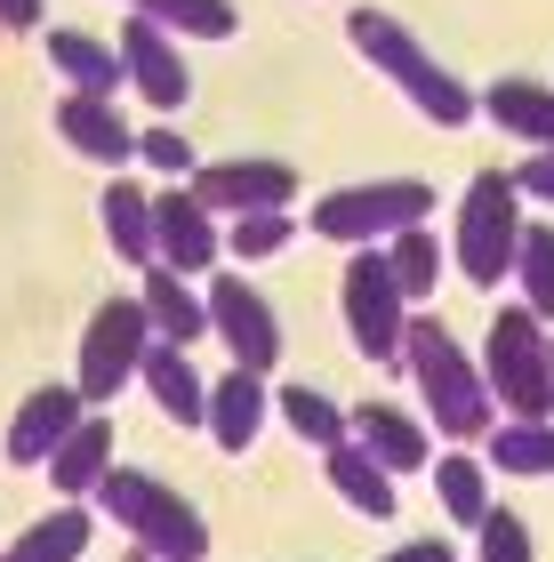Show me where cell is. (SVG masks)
I'll return each instance as SVG.
<instances>
[{"mask_svg":"<svg viewBox=\"0 0 554 562\" xmlns=\"http://www.w3.org/2000/svg\"><path fill=\"white\" fill-rule=\"evenodd\" d=\"M346 41H354L362 57L386 72V81L410 97L426 121H434V130H466V121H474V89H466L450 65H434V48H418V33H410L402 16H386V9H354V16H346Z\"/></svg>","mask_w":554,"mask_h":562,"instance_id":"1","label":"cell"},{"mask_svg":"<svg viewBox=\"0 0 554 562\" xmlns=\"http://www.w3.org/2000/svg\"><path fill=\"white\" fill-rule=\"evenodd\" d=\"M402 370L418 378L434 434H450V442H483V434H490V386H483V370L459 353V338H450L434 314H410V329H402Z\"/></svg>","mask_w":554,"mask_h":562,"instance_id":"2","label":"cell"},{"mask_svg":"<svg viewBox=\"0 0 554 562\" xmlns=\"http://www.w3.org/2000/svg\"><path fill=\"white\" fill-rule=\"evenodd\" d=\"M97 506H105V515L129 530L154 562H210V522H201V506L178 498L161 474H145V467H105Z\"/></svg>","mask_w":554,"mask_h":562,"instance_id":"3","label":"cell"},{"mask_svg":"<svg viewBox=\"0 0 554 562\" xmlns=\"http://www.w3.org/2000/svg\"><path fill=\"white\" fill-rule=\"evenodd\" d=\"M426 217H434V186H426V177H370V186H338V193L314 201V234H330L346 249L394 241Z\"/></svg>","mask_w":554,"mask_h":562,"instance_id":"4","label":"cell"},{"mask_svg":"<svg viewBox=\"0 0 554 562\" xmlns=\"http://www.w3.org/2000/svg\"><path fill=\"white\" fill-rule=\"evenodd\" d=\"M483 386H490V411H515V418H554V362H546V322L531 314V305H507V314L490 322Z\"/></svg>","mask_w":554,"mask_h":562,"instance_id":"5","label":"cell"},{"mask_svg":"<svg viewBox=\"0 0 554 562\" xmlns=\"http://www.w3.org/2000/svg\"><path fill=\"white\" fill-rule=\"evenodd\" d=\"M515 241H522V210H515V177L483 169L459 201V273L474 290H498L515 273Z\"/></svg>","mask_w":554,"mask_h":562,"instance_id":"6","label":"cell"},{"mask_svg":"<svg viewBox=\"0 0 554 562\" xmlns=\"http://www.w3.org/2000/svg\"><path fill=\"white\" fill-rule=\"evenodd\" d=\"M346 329H354V346L370 362L402 370V329H410V297L394 290V266L377 258V249H354L346 258Z\"/></svg>","mask_w":554,"mask_h":562,"instance_id":"7","label":"cell"},{"mask_svg":"<svg viewBox=\"0 0 554 562\" xmlns=\"http://www.w3.org/2000/svg\"><path fill=\"white\" fill-rule=\"evenodd\" d=\"M145 346H154V322H145L137 297L97 305V322H89V338H81V378H72V386H81V402H113V394L137 378Z\"/></svg>","mask_w":554,"mask_h":562,"instance_id":"8","label":"cell"},{"mask_svg":"<svg viewBox=\"0 0 554 562\" xmlns=\"http://www.w3.org/2000/svg\"><path fill=\"white\" fill-rule=\"evenodd\" d=\"M210 329L225 338V353H234V370H273L282 362V322H273L265 290H249L241 273H217L210 281Z\"/></svg>","mask_w":554,"mask_h":562,"instance_id":"9","label":"cell"},{"mask_svg":"<svg viewBox=\"0 0 554 562\" xmlns=\"http://www.w3.org/2000/svg\"><path fill=\"white\" fill-rule=\"evenodd\" d=\"M121 81H137V97L145 105H161V113H178L185 97H193V72H185V57H178V33L169 24H154V16H129L121 24Z\"/></svg>","mask_w":554,"mask_h":562,"instance_id":"10","label":"cell"},{"mask_svg":"<svg viewBox=\"0 0 554 562\" xmlns=\"http://www.w3.org/2000/svg\"><path fill=\"white\" fill-rule=\"evenodd\" d=\"M290 193H297V169L282 161H210V169H193V201L201 210H225V217H249V210H290Z\"/></svg>","mask_w":554,"mask_h":562,"instance_id":"11","label":"cell"},{"mask_svg":"<svg viewBox=\"0 0 554 562\" xmlns=\"http://www.w3.org/2000/svg\"><path fill=\"white\" fill-rule=\"evenodd\" d=\"M225 258V234L210 225V210H201L193 193H161L154 201V266H169V273H210Z\"/></svg>","mask_w":554,"mask_h":562,"instance_id":"12","label":"cell"},{"mask_svg":"<svg viewBox=\"0 0 554 562\" xmlns=\"http://www.w3.org/2000/svg\"><path fill=\"white\" fill-rule=\"evenodd\" d=\"M72 426H81V386H41V394H24V411H16V426H9V467H41V458L57 450Z\"/></svg>","mask_w":554,"mask_h":562,"instance_id":"13","label":"cell"},{"mask_svg":"<svg viewBox=\"0 0 554 562\" xmlns=\"http://www.w3.org/2000/svg\"><path fill=\"white\" fill-rule=\"evenodd\" d=\"M346 426H354V442H362V450H370V458H377L386 474H418L426 458H434V442H426V426H418L410 411H394V402H362V411L346 418Z\"/></svg>","mask_w":554,"mask_h":562,"instance_id":"14","label":"cell"},{"mask_svg":"<svg viewBox=\"0 0 554 562\" xmlns=\"http://www.w3.org/2000/svg\"><path fill=\"white\" fill-rule=\"evenodd\" d=\"M57 137H65L72 153H89V161H105V169H121V161L137 153L129 121L113 113V97H81V89H72L65 105H57Z\"/></svg>","mask_w":554,"mask_h":562,"instance_id":"15","label":"cell"},{"mask_svg":"<svg viewBox=\"0 0 554 562\" xmlns=\"http://www.w3.org/2000/svg\"><path fill=\"white\" fill-rule=\"evenodd\" d=\"M137 378L154 386L161 418H178V426H210V386H201V370L185 362V346L154 338V346H145V362H137Z\"/></svg>","mask_w":554,"mask_h":562,"instance_id":"16","label":"cell"},{"mask_svg":"<svg viewBox=\"0 0 554 562\" xmlns=\"http://www.w3.org/2000/svg\"><path fill=\"white\" fill-rule=\"evenodd\" d=\"M145 322H154V338L169 346H193V338H210V297H193L185 290V273H169V266H145Z\"/></svg>","mask_w":554,"mask_h":562,"instance_id":"17","label":"cell"},{"mask_svg":"<svg viewBox=\"0 0 554 562\" xmlns=\"http://www.w3.org/2000/svg\"><path fill=\"white\" fill-rule=\"evenodd\" d=\"M258 426H265V378L258 370H225L210 386V434H217V450H249V442H258Z\"/></svg>","mask_w":554,"mask_h":562,"instance_id":"18","label":"cell"},{"mask_svg":"<svg viewBox=\"0 0 554 562\" xmlns=\"http://www.w3.org/2000/svg\"><path fill=\"white\" fill-rule=\"evenodd\" d=\"M105 467H113V426H105V418H81L57 450H48V482H57L65 498L97 491V482H105Z\"/></svg>","mask_w":554,"mask_h":562,"instance_id":"19","label":"cell"},{"mask_svg":"<svg viewBox=\"0 0 554 562\" xmlns=\"http://www.w3.org/2000/svg\"><path fill=\"white\" fill-rule=\"evenodd\" d=\"M105 241L121 266H154V193L129 186V177L105 186Z\"/></svg>","mask_w":554,"mask_h":562,"instance_id":"20","label":"cell"},{"mask_svg":"<svg viewBox=\"0 0 554 562\" xmlns=\"http://www.w3.org/2000/svg\"><path fill=\"white\" fill-rule=\"evenodd\" d=\"M483 113L498 121V130L531 137V145H554V89L546 81H490L483 89Z\"/></svg>","mask_w":554,"mask_h":562,"instance_id":"21","label":"cell"},{"mask_svg":"<svg viewBox=\"0 0 554 562\" xmlns=\"http://www.w3.org/2000/svg\"><path fill=\"white\" fill-rule=\"evenodd\" d=\"M330 482H338V498L354 506V515H370V522L394 515V474L377 467L362 442H338V450H330Z\"/></svg>","mask_w":554,"mask_h":562,"instance_id":"22","label":"cell"},{"mask_svg":"<svg viewBox=\"0 0 554 562\" xmlns=\"http://www.w3.org/2000/svg\"><path fill=\"white\" fill-rule=\"evenodd\" d=\"M48 65H57L81 97H113L121 89V57L105 41H89V33H48Z\"/></svg>","mask_w":554,"mask_h":562,"instance_id":"23","label":"cell"},{"mask_svg":"<svg viewBox=\"0 0 554 562\" xmlns=\"http://www.w3.org/2000/svg\"><path fill=\"white\" fill-rule=\"evenodd\" d=\"M81 554H89V506H57V515H41L0 562H81Z\"/></svg>","mask_w":554,"mask_h":562,"instance_id":"24","label":"cell"},{"mask_svg":"<svg viewBox=\"0 0 554 562\" xmlns=\"http://www.w3.org/2000/svg\"><path fill=\"white\" fill-rule=\"evenodd\" d=\"M490 467L498 474H554V426L546 418H515V426H490Z\"/></svg>","mask_w":554,"mask_h":562,"instance_id":"25","label":"cell"},{"mask_svg":"<svg viewBox=\"0 0 554 562\" xmlns=\"http://www.w3.org/2000/svg\"><path fill=\"white\" fill-rule=\"evenodd\" d=\"M386 266H394V290L410 297V305L442 290V241L426 234V225H410V234H394V249H386Z\"/></svg>","mask_w":554,"mask_h":562,"instance_id":"26","label":"cell"},{"mask_svg":"<svg viewBox=\"0 0 554 562\" xmlns=\"http://www.w3.org/2000/svg\"><path fill=\"white\" fill-rule=\"evenodd\" d=\"M129 9L169 24L178 41H225L234 33V0H129Z\"/></svg>","mask_w":554,"mask_h":562,"instance_id":"27","label":"cell"},{"mask_svg":"<svg viewBox=\"0 0 554 562\" xmlns=\"http://www.w3.org/2000/svg\"><path fill=\"white\" fill-rule=\"evenodd\" d=\"M515 273H522V305H531L539 322H554V225H522Z\"/></svg>","mask_w":554,"mask_h":562,"instance_id":"28","label":"cell"},{"mask_svg":"<svg viewBox=\"0 0 554 562\" xmlns=\"http://www.w3.org/2000/svg\"><path fill=\"white\" fill-rule=\"evenodd\" d=\"M282 418L297 442H314V450H338L346 442V411L330 394H314V386H282Z\"/></svg>","mask_w":554,"mask_h":562,"instance_id":"29","label":"cell"},{"mask_svg":"<svg viewBox=\"0 0 554 562\" xmlns=\"http://www.w3.org/2000/svg\"><path fill=\"white\" fill-rule=\"evenodd\" d=\"M290 210H249V217H234V234H225V249H234V258H282L290 249Z\"/></svg>","mask_w":554,"mask_h":562,"instance_id":"30","label":"cell"},{"mask_svg":"<svg viewBox=\"0 0 554 562\" xmlns=\"http://www.w3.org/2000/svg\"><path fill=\"white\" fill-rule=\"evenodd\" d=\"M434 491H442V506H450L459 522H483V515H490L483 467H474V458H442V467H434Z\"/></svg>","mask_w":554,"mask_h":562,"instance_id":"31","label":"cell"},{"mask_svg":"<svg viewBox=\"0 0 554 562\" xmlns=\"http://www.w3.org/2000/svg\"><path fill=\"white\" fill-rule=\"evenodd\" d=\"M474 539H483V562H531V530H522V515H507V506H490V515L474 522Z\"/></svg>","mask_w":554,"mask_h":562,"instance_id":"32","label":"cell"},{"mask_svg":"<svg viewBox=\"0 0 554 562\" xmlns=\"http://www.w3.org/2000/svg\"><path fill=\"white\" fill-rule=\"evenodd\" d=\"M137 153H145L154 169H169V177H193V169H201V161H193V145H185L178 130H145V137H137Z\"/></svg>","mask_w":554,"mask_h":562,"instance_id":"33","label":"cell"},{"mask_svg":"<svg viewBox=\"0 0 554 562\" xmlns=\"http://www.w3.org/2000/svg\"><path fill=\"white\" fill-rule=\"evenodd\" d=\"M515 193H539V201H554V145H539L531 161L515 169Z\"/></svg>","mask_w":554,"mask_h":562,"instance_id":"34","label":"cell"},{"mask_svg":"<svg viewBox=\"0 0 554 562\" xmlns=\"http://www.w3.org/2000/svg\"><path fill=\"white\" fill-rule=\"evenodd\" d=\"M41 24V0H0V33H33Z\"/></svg>","mask_w":554,"mask_h":562,"instance_id":"35","label":"cell"},{"mask_svg":"<svg viewBox=\"0 0 554 562\" xmlns=\"http://www.w3.org/2000/svg\"><path fill=\"white\" fill-rule=\"evenodd\" d=\"M386 562H450V547L442 539H410V547H394Z\"/></svg>","mask_w":554,"mask_h":562,"instance_id":"36","label":"cell"},{"mask_svg":"<svg viewBox=\"0 0 554 562\" xmlns=\"http://www.w3.org/2000/svg\"><path fill=\"white\" fill-rule=\"evenodd\" d=\"M546 362H554V338H546Z\"/></svg>","mask_w":554,"mask_h":562,"instance_id":"37","label":"cell"},{"mask_svg":"<svg viewBox=\"0 0 554 562\" xmlns=\"http://www.w3.org/2000/svg\"><path fill=\"white\" fill-rule=\"evenodd\" d=\"M137 562H145V554H137Z\"/></svg>","mask_w":554,"mask_h":562,"instance_id":"38","label":"cell"}]
</instances>
